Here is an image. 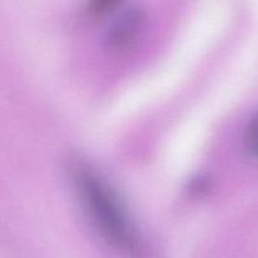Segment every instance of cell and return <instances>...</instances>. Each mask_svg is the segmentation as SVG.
Returning <instances> with one entry per match:
<instances>
[{"instance_id":"obj_1","label":"cell","mask_w":258,"mask_h":258,"mask_svg":"<svg viewBox=\"0 0 258 258\" xmlns=\"http://www.w3.org/2000/svg\"><path fill=\"white\" fill-rule=\"evenodd\" d=\"M73 182L84 210L101 237L121 252H136L135 225L110 185L85 163L73 166Z\"/></svg>"},{"instance_id":"obj_2","label":"cell","mask_w":258,"mask_h":258,"mask_svg":"<svg viewBox=\"0 0 258 258\" xmlns=\"http://www.w3.org/2000/svg\"><path fill=\"white\" fill-rule=\"evenodd\" d=\"M146 23V14L142 9L132 8L125 11L111 24L106 34V44L113 51H123L137 39Z\"/></svg>"},{"instance_id":"obj_3","label":"cell","mask_w":258,"mask_h":258,"mask_svg":"<svg viewBox=\"0 0 258 258\" xmlns=\"http://www.w3.org/2000/svg\"><path fill=\"white\" fill-rule=\"evenodd\" d=\"M123 2L124 0H89L88 9L91 16L103 17L115 11Z\"/></svg>"},{"instance_id":"obj_4","label":"cell","mask_w":258,"mask_h":258,"mask_svg":"<svg viewBox=\"0 0 258 258\" xmlns=\"http://www.w3.org/2000/svg\"><path fill=\"white\" fill-rule=\"evenodd\" d=\"M245 150L250 157L258 160V113L249 123L245 133Z\"/></svg>"}]
</instances>
